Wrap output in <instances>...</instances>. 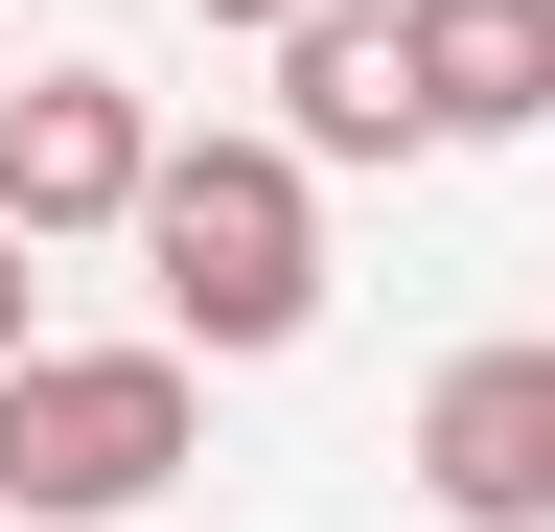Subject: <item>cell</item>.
I'll return each mask as SVG.
<instances>
[{"label":"cell","mask_w":555,"mask_h":532,"mask_svg":"<svg viewBox=\"0 0 555 532\" xmlns=\"http://www.w3.org/2000/svg\"><path fill=\"white\" fill-rule=\"evenodd\" d=\"M139 278H163V348H208V371L301 348V324H324V163L301 140H163Z\"/></svg>","instance_id":"1"},{"label":"cell","mask_w":555,"mask_h":532,"mask_svg":"<svg viewBox=\"0 0 555 532\" xmlns=\"http://www.w3.org/2000/svg\"><path fill=\"white\" fill-rule=\"evenodd\" d=\"M185 440H208V348H24V371H0V509H24V532L163 509Z\"/></svg>","instance_id":"2"},{"label":"cell","mask_w":555,"mask_h":532,"mask_svg":"<svg viewBox=\"0 0 555 532\" xmlns=\"http://www.w3.org/2000/svg\"><path fill=\"white\" fill-rule=\"evenodd\" d=\"M139 209H163V116H139L116 70H24V93H0V232H139Z\"/></svg>","instance_id":"3"},{"label":"cell","mask_w":555,"mask_h":532,"mask_svg":"<svg viewBox=\"0 0 555 532\" xmlns=\"http://www.w3.org/2000/svg\"><path fill=\"white\" fill-rule=\"evenodd\" d=\"M416 486L463 532H555V324H509V348H463L416 393Z\"/></svg>","instance_id":"4"},{"label":"cell","mask_w":555,"mask_h":532,"mask_svg":"<svg viewBox=\"0 0 555 532\" xmlns=\"http://www.w3.org/2000/svg\"><path fill=\"white\" fill-rule=\"evenodd\" d=\"M278 140H301V163H440L416 0H324V24H278Z\"/></svg>","instance_id":"5"},{"label":"cell","mask_w":555,"mask_h":532,"mask_svg":"<svg viewBox=\"0 0 555 532\" xmlns=\"http://www.w3.org/2000/svg\"><path fill=\"white\" fill-rule=\"evenodd\" d=\"M416 93H440V140H532L555 116V0H416Z\"/></svg>","instance_id":"6"},{"label":"cell","mask_w":555,"mask_h":532,"mask_svg":"<svg viewBox=\"0 0 555 532\" xmlns=\"http://www.w3.org/2000/svg\"><path fill=\"white\" fill-rule=\"evenodd\" d=\"M24 255H47V232H0V371L47 348V278H24Z\"/></svg>","instance_id":"7"},{"label":"cell","mask_w":555,"mask_h":532,"mask_svg":"<svg viewBox=\"0 0 555 532\" xmlns=\"http://www.w3.org/2000/svg\"><path fill=\"white\" fill-rule=\"evenodd\" d=\"M185 24H232V47H278V24H324V0H185Z\"/></svg>","instance_id":"8"},{"label":"cell","mask_w":555,"mask_h":532,"mask_svg":"<svg viewBox=\"0 0 555 532\" xmlns=\"http://www.w3.org/2000/svg\"><path fill=\"white\" fill-rule=\"evenodd\" d=\"M0 93H24V70H0Z\"/></svg>","instance_id":"9"}]
</instances>
